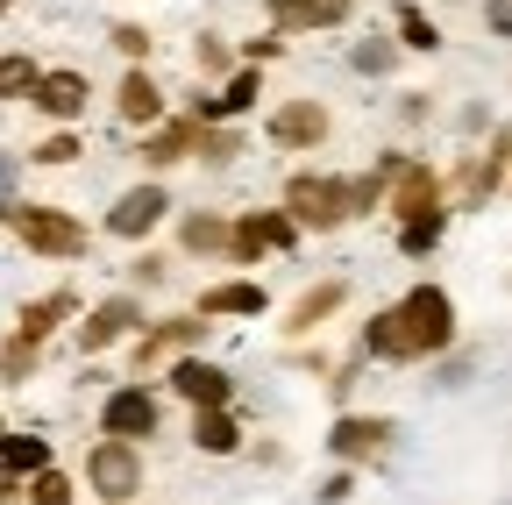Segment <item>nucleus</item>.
<instances>
[{
    "label": "nucleus",
    "instance_id": "4",
    "mask_svg": "<svg viewBox=\"0 0 512 505\" xmlns=\"http://www.w3.org/2000/svg\"><path fill=\"white\" fill-rule=\"evenodd\" d=\"M86 491L107 498V505H128L143 491V441H121V434H100L93 456H86Z\"/></svg>",
    "mask_w": 512,
    "mask_h": 505
},
{
    "label": "nucleus",
    "instance_id": "41",
    "mask_svg": "<svg viewBox=\"0 0 512 505\" xmlns=\"http://www.w3.org/2000/svg\"><path fill=\"white\" fill-rule=\"evenodd\" d=\"M15 491H22V477H15V470H0V505H8Z\"/></svg>",
    "mask_w": 512,
    "mask_h": 505
},
{
    "label": "nucleus",
    "instance_id": "22",
    "mask_svg": "<svg viewBox=\"0 0 512 505\" xmlns=\"http://www.w3.org/2000/svg\"><path fill=\"white\" fill-rule=\"evenodd\" d=\"M363 356L377 363H406V335H399V306H377L363 321Z\"/></svg>",
    "mask_w": 512,
    "mask_h": 505
},
{
    "label": "nucleus",
    "instance_id": "6",
    "mask_svg": "<svg viewBox=\"0 0 512 505\" xmlns=\"http://www.w3.org/2000/svg\"><path fill=\"white\" fill-rule=\"evenodd\" d=\"M171 221V193H164V178H143V185H128V193L107 207V235L114 242H143Z\"/></svg>",
    "mask_w": 512,
    "mask_h": 505
},
{
    "label": "nucleus",
    "instance_id": "37",
    "mask_svg": "<svg viewBox=\"0 0 512 505\" xmlns=\"http://www.w3.org/2000/svg\"><path fill=\"white\" fill-rule=\"evenodd\" d=\"M278 50H285V29H271V36H249V43H242V65H271Z\"/></svg>",
    "mask_w": 512,
    "mask_h": 505
},
{
    "label": "nucleus",
    "instance_id": "25",
    "mask_svg": "<svg viewBox=\"0 0 512 505\" xmlns=\"http://www.w3.org/2000/svg\"><path fill=\"white\" fill-rule=\"evenodd\" d=\"M0 470H15V477L50 470V441L43 434H0Z\"/></svg>",
    "mask_w": 512,
    "mask_h": 505
},
{
    "label": "nucleus",
    "instance_id": "43",
    "mask_svg": "<svg viewBox=\"0 0 512 505\" xmlns=\"http://www.w3.org/2000/svg\"><path fill=\"white\" fill-rule=\"evenodd\" d=\"M0 434H8V420H0Z\"/></svg>",
    "mask_w": 512,
    "mask_h": 505
},
{
    "label": "nucleus",
    "instance_id": "45",
    "mask_svg": "<svg viewBox=\"0 0 512 505\" xmlns=\"http://www.w3.org/2000/svg\"><path fill=\"white\" fill-rule=\"evenodd\" d=\"M505 185H512V178H505Z\"/></svg>",
    "mask_w": 512,
    "mask_h": 505
},
{
    "label": "nucleus",
    "instance_id": "32",
    "mask_svg": "<svg viewBox=\"0 0 512 505\" xmlns=\"http://www.w3.org/2000/svg\"><path fill=\"white\" fill-rule=\"evenodd\" d=\"M29 157H36V164H79V157H86V143H79L72 129H50V136H43Z\"/></svg>",
    "mask_w": 512,
    "mask_h": 505
},
{
    "label": "nucleus",
    "instance_id": "17",
    "mask_svg": "<svg viewBox=\"0 0 512 505\" xmlns=\"http://www.w3.org/2000/svg\"><path fill=\"white\" fill-rule=\"evenodd\" d=\"M384 207H392V221H413V214L441 207V171H434V164H420V157H406V171L392 178V193H384Z\"/></svg>",
    "mask_w": 512,
    "mask_h": 505
},
{
    "label": "nucleus",
    "instance_id": "19",
    "mask_svg": "<svg viewBox=\"0 0 512 505\" xmlns=\"http://www.w3.org/2000/svg\"><path fill=\"white\" fill-rule=\"evenodd\" d=\"M114 114L128 121V129H157V121H164V86L143 65H128L121 72V93H114Z\"/></svg>",
    "mask_w": 512,
    "mask_h": 505
},
{
    "label": "nucleus",
    "instance_id": "21",
    "mask_svg": "<svg viewBox=\"0 0 512 505\" xmlns=\"http://www.w3.org/2000/svg\"><path fill=\"white\" fill-rule=\"evenodd\" d=\"M192 449H200V456H235L242 449L235 406H192Z\"/></svg>",
    "mask_w": 512,
    "mask_h": 505
},
{
    "label": "nucleus",
    "instance_id": "27",
    "mask_svg": "<svg viewBox=\"0 0 512 505\" xmlns=\"http://www.w3.org/2000/svg\"><path fill=\"white\" fill-rule=\"evenodd\" d=\"M441 235H448V207H427V214L399 221V249H406V257H427V249H441Z\"/></svg>",
    "mask_w": 512,
    "mask_h": 505
},
{
    "label": "nucleus",
    "instance_id": "23",
    "mask_svg": "<svg viewBox=\"0 0 512 505\" xmlns=\"http://www.w3.org/2000/svg\"><path fill=\"white\" fill-rule=\"evenodd\" d=\"M392 65H399V36H356L349 43V72L356 79H392Z\"/></svg>",
    "mask_w": 512,
    "mask_h": 505
},
{
    "label": "nucleus",
    "instance_id": "24",
    "mask_svg": "<svg viewBox=\"0 0 512 505\" xmlns=\"http://www.w3.org/2000/svg\"><path fill=\"white\" fill-rule=\"evenodd\" d=\"M228 228L235 221H221V214H185L178 221V242L192 249V257H228Z\"/></svg>",
    "mask_w": 512,
    "mask_h": 505
},
{
    "label": "nucleus",
    "instance_id": "38",
    "mask_svg": "<svg viewBox=\"0 0 512 505\" xmlns=\"http://www.w3.org/2000/svg\"><path fill=\"white\" fill-rule=\"evenodd\" d=\"M484 29H491L498 43H512V0H484Z\"/></svg>",
    "mask_w": 512,
    "mask_h": 505
},
{
    "label": "nucleus",
    "instance_id": "15",
    "mask_svg": "<svg viewBox=\"0 0 512 505\" xmlns=\"http://www.w3.org/2000/svg\"><path fill=\"white\" fill-rule=\"evenodd\" d=\"M256 93H264V65H235L214 93L192 100V114H200V121H235V114H249V107H256Z\"/></svg>",
    "mask_w": 512,
    "mask_h": 505
},
{
    "label": "nucleus",
    "instance_id": "12",
    "mask_svg": "<svg viewBox=\"0 0 512 505\" xmlns=\"http://www.w3.org/2000/svg\"><path fill=\"white\" fill-rule=\"evenodd\" d=\"M29 100H36V114H43V121H57V129H72V121H79V114L93 107V86H86V72L57 65V72H43V79H36V93H29Z\"/></svg>",
    "mask_w": 512,
    "mask_h": 505
},
{
    "label": "nucleus",
    "instance_id": "18",
    "mask_svg": "<svg viewBox=\"0 0 512 505\" xmlns=\"http://www.w3.org/2000/svg\"><path fill=\"white\" fill-rule=\"evenodd\" d=\"M342 306H349V278H320V285H306V292L292 299V313H285V335H313V328H328Z\"/></svg>",
    "mask_w": 512,
    "mask_h": 505
},
{
    "label": "nucleus",
    "instance_id": "16",
    "mask_svg": "<svg viewBox=\"0 0 512 505\" xmlns=\"http://www.w3.org/2000/svg\"><path fill=\"white\" fill-rule=\"evenodd\" d=\"M192 313H207V321H256V313H271V292L256 285V278H221V285L200 292Z\"/></svg>",
    "mask_w": 512,
    "mask_h": 505
},
{
    "label": "nucleus",
    "instance_id": "7",
    "mask_svg": "<svg viewBox=\"0 0 512 505\" xmlns=\"http://www.w3.org/2000/svg\"><path fill=\"white\" fill-rule=\"evenodd\" d=\"M164 427V399L150 385H114L100 399V434H121V441H150Z\"/></svg>",
    "mask_w": 512,
    "mask_h": 505
},
{
    "label": "nucleus",
    "instance_id": "14",
    "mask_svg": "<svg viewBox=\"0 0 512 505\" xmlns=\"http://www.w3.org/2000/svg\"><path fill=\"white\" fill-rule=\"evenodd\" d=\"M328 129H335V121H328V107H320V100H285V107H271V143H278V150H320V143H328Z\"/></svg>",
    "mask_w": 512,
    "mask_h": 505
},
{
    "label": "nucleus",
    "instance_id": "28",
    "mask_svg": "<svg viewBox=\"0 0 512 505\" xmlns=\"http://www.w3.org/2000/svg\"><path fill=\"white\" fill-rule=\"evenodd\" d=\"M36 79H43L36 57H22V50L0 57V100H29V93H36Z\"/></svg>",
    "mask_w": 512,
    "mask_h": 505
},
{
    "label": "nucleus",
    "instance_id": "1",
    "mask_svg": "<svg viewBox=\"0 0 512 505\" xmlns=\"http://www.w3.org/2000/svg\"><path fill=\"white\" fill-rule=\"evenodd\" d=\"M8 228H15V242L29 249V257H50V264H79L86 249H93V228H86L79 214L43 207V200H15Z\"/></svg>",
    "mask_w": 512,
    "mask_h": 505
},
{
    "label": "nucleus",
    "instance_id": "31",
    "mask_svg": "<svg viewBox=\"0 0 512 505\" xmlns=\"http://www.w3.org/2000/svg\"><path fill=\"white\" fill-rule=\"evenodd\" d=\"M22 498H29V505H72L79 491H72V477H64V470L50 463V470H36V477H22Z\"/></svg>",
    "mask_w": 512,
    "mask_h": 505
},
{
    "label": "nucleus",
    "instance_id": "13",
    "mask_svg": "<svg viewBox=\"0 0 512 505\" xmlns=\"http://www.w3.org/2000/svg\"><path fill=\"white\" fill-rule=\"evenodd\" d=\"M192 150H200V114H164L157 129H143V143H136V157L150 164V178L171 171V164H185Z\"/></svg>",
    "mask_w": 512,
    "mask_h": 505
},
{
    "label": "nucleus",
    "instance_id": "8",
    "mask_svg": "<svg viewBox=\"0 0 512 505\" xmlns=\"http://www.w3.org/2000/svg\"><path fill=\"white\" fill-rule=\"evenodd\" d=\"M136 328H143V299L136 292H107L86 321H79V349L86 356H107L114 342H136Z\"/></svg>",
    "mask_w": 512,
    "mask_h": 505
},
{
    "label": "nucleus",
    "instance_id": "30",
    "mask_svg": "<svg viewBox=\"0 0 512 505\" xmlns=\"http://www.w3.org/2000/svg\"><path fill=\"white\" fill-rule=\"evenodd\" d=\"M200 164H235L242 157V136L228 129V121H200V150H192Z\"/></svg>",
    "mask_w": 512,
    "mask_h": 505
},
{
    "label": "nucleus",
    "instance_id": "42",
    "mask_svg": "<svg viewBox=\"0 0 512 505\" xmlns=\"http://www.w3.org/2000/svg\"><path fill=\"white\" fill-rule=\"evenodd\" d=\"M448 8H463V0H448Z\"/></svg>",
    "mask_w": 512,
    "mask_h": 505
},
{
    "label": "nucleus",
    "instance_id": "39",
    "mask_svg": "<svg viewBox=\"0 0 512 505\" xmlns=\"http://www.w3.org/2000/svg\"><path fill=\"white\" fill-rule=\"evenodd\" d=\"M349 491H356V470H349V463H342V470H335V477H328V484H320V505H342V498H349Z\"/></svg>",
    "mask_w": 512,
    "mask_h": 505
},
{
    "label": "nucleus",
    "instance_id": "3",
    "mask_svg": "<svg viewBox=\"0 0 512 505\" xmlns=\"http://www.w3.org/2000/svg\"><path fill=\"white\" fill-rule=\"evenodd\" d=\"M285 214H292L299 228H313V235L356 221V214H349V178H335V171H292V178H285Z\"/></svg>",
    "mask_w": 512,
    "mask_h": 505
},
{
    "label": "nucleus",
    "instance_id": "33",
    "mask_svg": "<svg viewBox=\"0 0 512 505\" xmlns=\"http://www.w3.org/2000/svg\"><path fill=\"white\" fill-rule=\"evenodd\" d=\"M107 43H114V50L128 57V65H143V57H150V43H157V36H150L143 22H114V29H107Z\"/></svg>",
    "mask_w": 512,
    "mask_h": 505
},
{
    "label": "nucleus",
    "instance_id": "10",
    "mask_svg": "<svg viewBox=\"0 0 512 505\" xmlns=\"http://www.w3.org/2000/svg\"><path fill=\"white\" fill-rule=\"evenodd\" d=\"M392 434H399V427L384 420V413H342V420L328 427V456L349 463V470H356V463H377L384 449H392Z\"/></svg>",
    "mask_w": 512,
    "mask_h": 505
},
{
    "label": "nucleus",
    "instance_id": "40",
    "mask_svg": "<svg viewBox=\"0 0 512 505\" xmlns=\"http://www.w3.org/2000/svg\"><path fill=\"white\" fill-rule=\"evenodd\" d=\"M271 8V29H299V15H306V0H264Z\"/></svg>",
    "mask_w": 512,
    "mask_h": 505
},
{
    "label": "nucleus",
    "instance_id": "2",
    "mask_svg": "<svg viewBox=\"0 0 512 505\" xmlns=\"http://www.w3.org/2000/svg\"><path fill=\"white\" fill-rule=\"evenodd\" d=\"M399 335H406V363L441 356L448 342H456V299H448L441 285H413L399 299Z\"/></svg>",
    "mask_w": 512,
    "mask_h": 505
},
{
    "label": "nucleus",
    "instance_id": "35",
    "mask_svg": "<svg viewBox=\"0 0 512 505\" xmlns=\"http://www.w3.org/2000/svg\"><path fill=\"white\" fill-rule=\"evenodd\" d=\"M192 57H200V72H214V79H221V72H235V50H228V36H214V29L192 43Z\"/></svg>",
    "mask_w": 512,
    "mask_h": 505
},
{
    "label": "nucleus",
    "instance_id": "9",
    "mask_svg": "<svg viewBox=\"0 0 512 505\" xmlns=\"http://www.w3.org/2000/svg\"><path fill=\"white\" fill-rule=\"evenodd\" d=\"M207 328H214L207 313H171V321L136 328V370H157V363H171V356H185V349H200Z\"/></svg>",
    "mask_w": 512,
    "mask_h": 505
},
{
    "label": "nucleus",
    "instance_id": "34",
    "mask_svg": "<svg viewBox=\"0 0 512 505\" xmlns=\"http://www.w3.org/2000/svg\"><path fill=\"white\" fill-rule=\"evenodd\" d=\"M356 15V0H306V15H299V29H342Z\"/></svg>",
    "mask_w": 512,
    "mask_h": 505
},
{
    "label": "nucleus",
    "instance_id": "29",
    "mask_svg": "<svg viewBox=\"0 0 512 505\" xmlns=\"http://www.w3.org/2000/svg\"><path fill=\"white\" fill-rule=\"evenodd\" d=\"M36 363H43V342H22V335L0 342V377H8V385H29Z\"/></svg>",
    "mask_w": 512,
    "mask_h": 505
},
{
    "label": "nucleus",
    "instance_id": "11",
    "mask_svg": "<svg viewBox=\"0 0 512 505\" xmlns=\"http://www.w3.org/2000/svg\"><path fill=\"white\" fill-rule=\"evenodd\" d=\"M164 385L185 399V406H235V377L221 370V363H207V356H171V370H164Z\"/></svg>",
    "mask_w": 512,
    "mask_h": 505
},
{
    "label": "nucleus",
    "instance_id": "5",
    "mask_svg": "<svg viewBox=\"0 0 512 505\" xmlns=\"http://www.w3.org/2000/svg\"><path fill=\"white\" fill-rule=\"evenodd\" d=\"M299 221L285 214V207H256V214H242L235 228H228V257L235 264H264L271 249H299Z\"/></svg>",
    "mask_w": 512,
    "mask_h": 505
},
{
    "label": "nucleus",
    "instance_id": "26",
    "mask_svg": "<svg viewBox=\"0 0 512 505\" xmlns=\"http://www.w3.org/2000/svg\"><path fill=\"white\" fill-rule=\"evenodd\" d=\"M392 36H399V50H441V29H434V15L427 8H413V0H399V15H392Z\"/></svg>",
    "mask_w": 512,
    "mask_h": 505
},
{
    "label": "nucleus",
    "instance_id": "44",
    "mask_svg": "<svg viewBox=\"0 0 512 505\" xmlns=\"http://www.w3.org/2000/svg\"><path fill=\"white\" fill-rule=\"evenodd\" d=\"M0 8H8V0H0Z\"/></svg>",
    "mask_w": 512,
    "mask_h": 505
},
{
    "label": "nucleus",
    "instance_id": "20",
    "mask_svg": "<svg viewBox=\"0 0 512 505\" xmlns=\"http://www.w3.org/2000/svg\"><path fill=\"white\" fill-rule=\"evenodd\" d=\"M72 313H79V292H72V285H57V292H43V299H29V306H22L15 335H22V342H50L64 321H72Z\"/></svg>",
    "mask_w": 512,
    "mask_h": 505
},
{
    "label": "nucleus",
    "instance_id": "36",
    "mask_svg": "<svg viewBox=\"0 0 512 505\" xmlns=\"http://www.w3.org/2000/svg\"><path fill=\"white\" fill-rule=\"evenodd\" d=\"M164 271H171V264L157 257V249H143V257L128 264V285H136V292H143V285H164Z\"/></svg>",
    "mask_w": 512,
    "mask_h": 505
}]
</instances>
